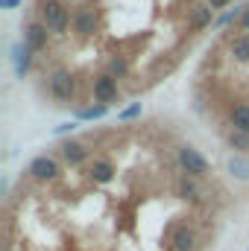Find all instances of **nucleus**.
<instances>
[{"label": "nucleus", "mask_w": 249, "mask_h": 251, "mask_svg": "<svg viewBox=\"0 0 249 251\" xmlns=\"http://www.w3.org/2000/svg\"><path fill=\"white\" fill-rule=\"evenodd\" d=\"M38 21L47 26L50 35H64L70 29V9L64 6V0H41L38 3Z\"/></svg>", "instance_id": "1"}, {"label": "nucleus", "mask_w": 249, "mask_h": 251, "mask_svg": "<svg viewBox=\"0 0 249 251\" xmlns=\"http://www.w3.org/2000/svg\"><path fill=\"white\" fill-rule=\"evenodd\" d=\"M47 91L50 97L59 102V105H70L73 97H76V79L67 67H53L47 73Z\"/></svg>", "instance_id": "2"}, {"label": "nucleus", "mask_w": 249, "mask_h": 251, "mask_svg": "<svg viewBox=\"0 0 249 251\" xmlns=\"http://www.w3.org/2000/svg\"><path fill=\"white\" fill-rule=\"evenodd\" d=\"M176 164H179L182 176H190V178H196V181L211 176L208 161H205V158H202V152H199V149H193L190 143H182V146L176 149Z\"/></svg>", "instance_id": "3"}, {"label": "nucleus", "mask_w": 249, "mask_h": 251, "mask_svg": "<svg viewBox=\"0 0 249 251\" xmlns=\"http://www.w3.org/2000/svg\"><path fill=\"white\" fill-rule=\"evenodd\" d=\"M27 176H30L32 181H38V184H53V181H59V176H62V164H59L53 155H35V158L30 161V167H27Z\"/></svg>", "instance_id": "4"}, {"label": "nucleus", "mask_w": 249, "mask_h": 251, "mask_svg": "<svg viewBox=\"0 0 249 251\" xmlns=\"http://www.w3.org/2000/svg\"><path fill=\"white\" fill-rule=\"evenodd\" d=\"M97 26H100V18H97V9H94V6H76V9H73L70 29H73V35H76L79 41L94 38Z\"/></svg>", "instance_id": "5"}, {"label": "nucleus", "mask_w": 249, "mask_h": 251, "mask_svg": "<svg viewBox=\"0 0 249 251\" xmlns=\"http://www.w3.org/2000/svg\"><path fill=\"white\" fill-rule=\"evenodd\" d=\"M91 91H94L97 105H112V102H118V100H121L118 79H115V76H109L106 70H103V73H97V76L91 79Z\"/></svg>", "instance_id": "6"}, {"label": "nucleus", "mask_w": 249, "mask_h": 251, "mask_svg": "<svg viewBox=\"0 0 249 251\" xmlns=\"http://www.w3.org/2000/svg\"><path fill=\"white\" fill-rule=\"evenodd\" d=\"M35 56L38 53H44L47 50V41H50V32H47V26L41 24V21H27L24 24V38H21Z\"/></svg>", "instance_id": "7"}, {"label": "nucleus", "mask_w": 249, "mask_h": 251, "mask_svg": "<svg viewBox=\"0 0 249 251\" xmlns=\"http://www.w3.org/2000/svg\"><path fill=\"white\" fill-rule=\"evenodd\" d=\"M199 246V237H196V228L190 222H179L170 234V249L173 251H196Z\"/></svg>", "instance_id": "8"}, {"label": "nucleus", "mask_w": 249, "mask_h": 251, "mask_svg": "<svg viewBox=\"0 0 249 251\" xmlns=\"http://www.w3.org/2000/svg\"><path fill=\"white\" fill-rule=\"evenodd\" d=\"M59 155H62V161L67 167H85L91 161V149L79 140H64L59 146Z\"/></svg>", "instance_id": "9"}, {"label": "nucleus", "mask_w": 249, "mask_h": 251, "mask_svg": "<svg viewBox=\"0 0 249 251\" xmlns=\"http://www.w3.org/2000/svg\"><path fill=\"white\" fill-rule=\"evenodd\" d=\"M115 176H118V167L109 161V158H94L91 164H88V178H91V184H112L115 181Z\"/></svg>", "instance_id": "10"}, {"label": "nucleus", "mask_w": 249, "mask_h": 251, "mask_svg": "<svg viewBox=\"0 0 249 251\" xmlns=\"http://www.w3.org/2000/svg\"><path fill=\"white\" fill-rule=\"evenodd\" d=\"M32 50L24 44V41H18L15 47H12V64H15V76L18 79H24L27 73H30V67H32Z\"/></svg>", "instance_id": "11"}, {"label": "nucleus", "mask_w": 249, "mask_h": 251, "mask_svg": "<svg viewBox=\"0 0 249 251\" xmlns=\"http://www.w3.org/2000/svg\"><path fill=\"white\" fill-rule=\"evenodd\" d=\"M176 196L187 201V204H199L202 201V187H199V181L196 178H190V176H182L179 178V184H176Z\"/></svg>", "instance_id": "12"}, {"label": "nucleus", "mask_w": 249, "mask_h": 251, "mask_svg": "<svg viewBox=\"0 0 249 251\" xmlns=\"http://www.w3.org/2000/svg\"><path fill=\"white\" fill-rule=\"evenodd\" d=\"M211 21H214V9H211L208 3H193V6L187 9V24H190V29H205Z\"/></svg>", "instance_id": "13"}, {"label": "nucleus", "mask_w": 249, "mask_h": 251, "mask_svg": "<svg viewBox=\"0 0 249 251\" xmlns=\"http://www.w3.org/2000/svg\"><path fill=\"white\" fill-rule=\"evenodd\" d=\"M229 126L238 128V131H244V134H249V102H235L229 108Z\"/></svg>", "instance_id": "14"}, {"label": "nucleus", "mask_w": 249, "mask_h": 251, "mask_svg": "<svg viewBox=\"0 0 249 251\" xmlns=\"http://www.w3.org/2000/svg\"><path fill=\"white\" fill-rule=\"evenodd\" d=\"M229 56L235 59L238 64H249V35H235L232 41H229Z\"/></svg>", "instance_id": "15"}, {"label": "nucleus", "mask_w": 249, "mask_h": 251, "mask_svg": "<svg viewBox=\"0 0 249 251\" xmlns=\"http://www.w3.org/2000/svg\"><path fill=\"white\" fill-rule=\"evenodd\" d=\"M226 143H229V149H235V155H249V134H244V131L229 128L226 131Z\"/></svg>", "instance_id": "16"}, {"label": "nucleus", "mask_w": 249, "mask_h": 251, "mask_svg": "<svg viewBox=\"0 0 249 251\" xmlns=\"http://www.w3.org/2000/svg\"><path fill=\"white\" fill-rule=\"evenodd\" d=\"M106 73H109V76H115V79H126V76L132 73L129 59H126V56H112V59L106 62Z\"/></svg>", "instance_id": "17"}, {"label": "nucleus", "mask_w": 249, "mask_h": 251, "mask_svg": "<svg viewBox=\"0 0 249 251\" xmlns=\"http://www.w3.org/2000/svg\"><path fill=\"white\" fill-rule=\"evenodd\" d=\"M229 173L241 181H249V158L247 155H232L229 158Z\"/></svg>", "instance_id": "18"}, {"label": "nucleus", "mask_w": 249, "mask_h": 251, "mask_svg": "<svg viewBox=\"0 0 249 251\" xmlns=\"http://www.w3.org/2000/svg\"><path fill=\"white\" fill-rule=\"evenodd\" d=\"M106 114H109V105H88V108L76 111V120H100Z\"/></svg>", "instance_id": "19"}, {"label": "nucleus", "mask_w": 249, "mask_h": 251, "mask_svg": "<svg viewBox=\"0 0 249 251\" xmlns=\"http://www.w3.org/2000/svg\"><path fill=\"white\" fill-rule=\"evenodd\" d=\"M141 111H144V105L141 102H132L129 108H124V111H118V120H135V117H141Z\"/></svg>", "instance_id": "20"}, {"label": "nucleus", "mask_w": 249, "mask_h": 251, "mask_svg": "<svg viewBox=\"0 0 249 251\" xmlns=\"http://www.w3.org/2000/svg\"><path fill=\"white\" fill-rule=\"evenodd\" d=\"M244 9H247V6H241V9H235V12H226L223 18H217V26H229V24H235V21L241 24V18H244Z\"/></svg>", "instance_id": "21"}, {"label": "nucleus", "mask_w": 249, "mask_h": 251, "mask_svg": "<svg viewBox=\"0 0 249 251\" xmlns=\"http://www.w3.org/2000/svg\"><path fill=\"white\" fill-rule=\"evenodd\" d=\"M205 3H208V6H211L214 12H217V9H223V6H229L232 0H205Z\"/></svg>", "instance_id": "22"}, {"label": "nucleus", "mask_w": 249, "mask_h": 251, "mask_svg": "<svg viewBox=\"0 0 249 251\" xmlns=\"http://www.w3.org/2000/svg\"><path fill=\"white\" fill-rule=\"evenodd\" d=\"M73 128H76V123H62V126H56V134H67Z\"/></svg>", "instance_id": "23"}, {"label": "nucleus", "mask_w": 249, "mask_h": 251, "mask_svg": "<svg viewBox=\"0 0 249 251\" xmlns=\"http://www.w3.org/2000/svg\"><path fill=\"white\" fill-rule=\"evenodd\" d=\"M241 29H244V32L249 35V6L244 9V18H241Z\"/></svg>", "instance_id": "24"}, {"label": "nucleus", "mask_w": 249, "mask_h": 251, "mask_svg": "<svg viewBox=\"0 0 249 251\" xmlns=\"http://www.w3.org/2000/svg\"><path fill=\"white\" fill-rule=\"evenodd\" d=\"M21 0H0V9H18Z\"/></svg>", "instance_id": "25"}]
</instances>
